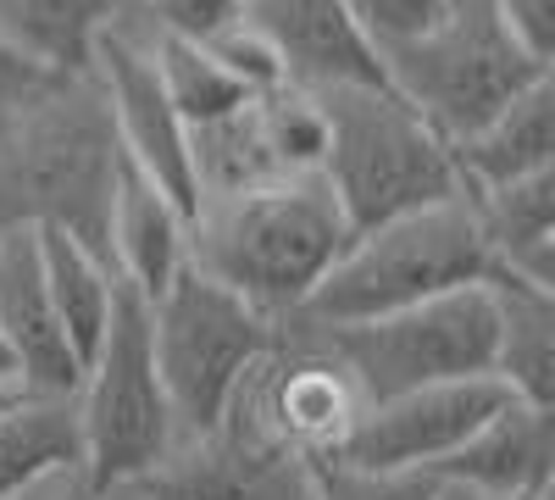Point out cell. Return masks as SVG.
Returning <instances> with one entry per match:
<instances>
[{
    "instance_id": "cell-1",
    "label": "cell",
    "mask_w": 555,
    "mask_h": 500,
    "mask_svg": "<svg viewBox=\"0 0 555 500\" xmlns=\"http://www.w3.org/2000/svg\"><path fill=\"white\" fill-rule=\"evenodd\" d=\"M350 245V222L322 178H278L190 211V267L267 323L295 317Z\"/></svg>"
},
{
    "instance_id": "cell-2",
    "label": "cell",
    "mask_w": 555,
    "mask_h": 500,
    "mask_svg": "<svg viewBox=\"0 0 555 500\" xmlns=\"http://www.w3.org/2000/svg\"><path fill=\"white\" fill-rule=\"evenodd\" d=\"M122 172L106 95L89 73L56 78L39 101L0 117V234L62 229L106 256V217Z\"/></svg>"
},
{
    "instance_id": "cell-3",
    "label": "cell",
    "mask_w": 555,
    "mask_h": 500,
    "mask_svg": "<svg viewBox=\"0 0 555 500\" xmlns=\"http://www.w3.org/2000/svg\"><path fill=\"white\" fill-rule=\"evenodd\" d=\"M317 101H322V117H328V156H322L317 178L339 201L350 234H366L378 222H395L405 211L461 195L450 145L384 78L328 84L317 89Z\"/></svg>"
},
{
    "instance_id": "cell-4",
    "label": "cell",
    "mask_w": 555,
    "mask_h": 500,
    "mask_svg": "<svg viewBox=\"0 0 555 500\" xmlns=\"http://www.w3.org/2000/svg\"><path fill=\"white\" fill-rule=\"evenodd\" d=\"M483 279H489V251L473 201L455 195L423 211H405L395 222H378L366 234H350L345 256L328 267V279L317 284V295L295 317L317 329H350L450 290H473Z\"/></svg>"
},
{
    "instance_id": "cell-5",
    "label": "cell",
    "mask_w": 555,
    "mask_h": 500,
    "mask_svg": "<svg viewBox=\"0 0 555 500\" xmlns=\"http://www.w3.org/2000/svg\"><path fill=\"white\" fill-rule=\"evenodd\" d=\"M378 73L444 145H461L467 133H478L494 112H505L522 89H533L555 67L533 62L500 28L489 0H455L423 39H405L395 51H384Z\"/></svg>"
},
{
    "instance_id": "cell-6",
    "label": "cell",
    "mask_w": 555,
    "mask_h": 500,
    "mask_svg": "<svg viewBox=\"0 0 555 500\" xmlns=\"http://www.w3.org/2000/svg\"><path fill=\"white\" fill-rule=\"evenodd\" d=\"M73 412H78V462L101 489L145 478L172 457L178 428L167 389L156 379L151 317L133 290H117L106 339L83 361V379L73 389Z\"/></svg>"
},
{
    "instance_id": "cell-7",
    "label": "cell",
    "mask_w": 555,
    "mask_h": 500,
    "mask_svg": "<svg viewBox=\"0 0 555 500\" xmlns=\"http://www.w3.org/2000/svg\"><path fill=\"white\" fill-rule=\"evenodd\" d=\"M145 317H151L156 379L167 389L178 439L211 434L240 379L250 373V361L272 345L278 323H267L261 311L201 279L195 267H183L156 300H145Z\"/></svg>"
},
{
    "instance_id": "cell-8",
    "label": "cell",
    "mask_w": 555,
    "mask_h": 500,
    "mask_svg": "<svg viewBox=\"0 0 555 500\" xmlns=\"http://www.w3.org/2000/svg\"><path fill=\"white\" fill-rule=\"evenodd\" d=\"M317 334L350 368L366 406L411 395V389H434V384L494 379V306L483 284L434 295L423 306L373 317V323L317 329Z\"/></svg>"
},
{
    "instance_id": "cell-9",
    "label": "cell",
    "mask_w": 555,
    "mask_h": 500,
    "mask_svg": "<svg viewBox=\"0 0 555 500\" xmlns=\"http://www.w3.org/2000/svg\"><path fill=\"white\" fill-rule=\"evenodd\" d=\"M133 7V0H128ZM89 78L101 84L106 112H112V133H117V151L133 172H145L151 184L183 206V217L195 211V178H190V128L172 112V101L162 95L156 67L145 56V44L133 34V17L122 12L101 44L89 56Z\"/></svg>"
},
{
    "instance_id": "cell-10",
    "label": "cell",
    "mask_w": 555,
    "mask_h": 500,
    "mask_svg": "<svg viewBox=\"0 0 555 500\" xmlns=\"http://www.w3.org/2000/svg\"><path fill=\"white\" fill-rule=\"evenodd\" d=\"M512 400L500 379H461L411 389L395 400H373L339 457L356 467H395V473H434L450 462L500 406Z\"/></svg>"
},
{
    "instance_id": "cell-11",
    "label": "cell",
    "mask_w": 555,
    "mask_h": 500,
    "mask_svg": "<svg viewBox=\"0 0 555 500\" xmlns=\"http://www.w3.org/2000/svg\"><path fill=\"white\" fill-rule=\"evenodd\" d=\"M0 345H7L23 395H73L83 368L56 323L51 290H44L34 229L0 234Z\"/></svg>"
},
{
    "instance_id": "cell-12",
    "label": "cell",
    "mask_w": 555,
    "mask_h": 500,
    "mask_svg": "<svg viewBox=\"0 0 555 500\" xmlns=\"http://www.w3.org/2000/svg\"><path fill=\"white\" fill-rule=\"evenodd\" d=\"M245 23L278 51L284 78L300 89L378 84V56L345 12V0H245Z\"/></svg>"
},
{
    "instance_id": "cell-13",
    "label": "cell",
    "mask_w": 555,
    "mask_h": 500,
    "mask_svg": "<svg viewBox=\"0 0 555 500\" xmlns=\"http://www.w3.org/2000/svg\"><path fill=\"white\" fill-rule=\"evenodd\" d=\"M434 478L467 484V489L494 495V500H533V495H544L550 478H555V412L505 400L450 462L434 467Z\"/></svg>"
},
{
    "instance_id": "cell-14",
    "label": "cell",
    "mask_w": 555,
    "mask_h": 500,
    "mask_svg": "<svg viewBox=\"0 0 555 500\" xmlns=\"http://www.w3.org/2000/svg\"><path fill=\"white\" fill-rule=\"evenodd\" d=\"M106 261L117 272V284L133 290L139 300H156L178 272L190 267V217L128 162H122L117 190H112Z\"/></svg>"
},
{
    "instance_id": "cell-15",
    "label": "cell",
    "mask_w": 555,
    "mask_h": 500,
    "mask_svg": "<svg viewBox=\"0 0 555 500\" xmlns=\"http://www.w3.org/2000/svg\"><path fill=\"white\" fill-rule=\"evenodd\" d=\"M489 251V279L555 290V172H533L500 190H467Z\"/></svg>"
},
{
    "instance_id": "cell-16",
    "label": "cell",
    "mask_w": 555,
    "mask_h": 500,
    "mask_svg": "<svg viewBox=\"0 0 555 500\" xmlns=\"http://www.w3.org/2000/svg\"><path fill=\"white\" fill-rule=\"evenodd\" d=\"M450 156L461 172V195L517 184V178H533V172H555V73L522 89L478 133L450 145Z\"/></svg>"
},
{
    "instance_id": "cell-17",
    "label": "cell",
    "mask_w": 555,
    "mask_h": 500,
    "mask_svg": "<svg viewBox=\"0 0 555 500\" xmlns=\"http://www.w3.org/2000/svg\"><path fill=\"white\" fill-rule=\"evenodd\" d=\"M494 306V379L522 406L555 412V290L483 279Z\"/></svg>"
},
{
    "instance_id": "cell-18",
    "label": "cell",
    "mask_w": 555,
    "mask_h": 500,
    "mask_svg": "<svg viewBox=\"0 0 555 500\" xmlns=\"http://www.w3.org/2000/svg\"><path fill=\"white\" fill-rule=\"evenodd\" d=\"M39 240V267H44V290H51V306H56V323L78 356V368L95 345L106 339V323H112V306H117V272L101 251H89L83 240L62 234V229H34Z\"/></svg>"
},
{
    "instance_id": "cell-19",
    "label": "cell",
    "mask_w": 555,
    "mask_h": 500,
    "mask_svg": "<svg viewBox=\"0 0 555 500\" xmlns=\"http://www.w3.org/2000/svg\"><path fill=\"white\" fill-rule=\"evenodd\" d=\"M128 12V0H0V34L56 78L89 73L101 34Z\"/></svg>"
},
{
    "instance_id": "cell-20",
    "label": "cell",
    "mask_w": 555,
    "mask_h": 500,
    "mask_svg": "<svg viewBox=\"0 0 555 500\" xmlns=\"http://www.w3.org/2000/svg\"><path fill=\"white\" fill-rule=\"evenodd\" d=\"M128 17H133V34H139V44H145V56H151V67H156V84H162V95L172 101V112L183 117V128L217 123V117H228V112H240L245 101H256L250 89L206 51V44L151 28L133 7H128Z\"/></svg>"
},
{
    "instance_id": "cell-21",
    "label": "cell",
    "mask_w": 555,
    "mask_h": 500,
    "mask_svg": "<svg viewBox=\"0 0 555 500\" xmlns=\"http://www.w3.org/2000/svg\"><path fill=\"white\" fill-rule=\"evenodd\" d=\"M62 462H78L73 395H23L12 412H0V500Z\"/></svg>"
},
{
    "instance_id": "cell-22",
    "label": "cell",
    "mask_w": 555,
    "mask_h": 500,
    "mask_svg": "<svg viewBox=\"0 0 555 500\" xmlns=\"http://www.w3.org/2000/svg\"><path fill=\"white\" fill-rule=\"evenodd\" d=\"M190 178H195V206L217 201V195H240V190H261L278 184V172L267 145H261V128L250 101L240 112H228L217 123L190 128Z\"/></svg>"
},
{
    "instance_id": "cell-23",
    "label": "cell",
    "mask_w": 555,
    "mask_h": 500,
    "mask_svg": "<svg viewBox=\"0 0 555 500\" xmlns=\"http://www.w3.org/2000/svg\"><path fill=\"white\" fill-rule=\"evenodd\" d=\"M250 112H256L261 145H267L278 172L284 178H317L322 172V156H328V117H322L317 89L278 84V89L250 101Z\"/></svg>"
},
{
    "instance_id": "cell-24",
    "label": "cell",
    "mask_w": 555,
    "mask_h": 500,
    "mask_svg": "<svg viewBox=\"0 0 555 500\" xmlns=\"http://www.w3.org/2000/svg\"><path fill=\"white\" fill-rule=\"evenodd\" d=\"M434 473H395V467H356L345 457L311 462V500H428Z\"/></svg>"
},
{
    "instance_id": "cell-25",
    "label": "cell",
    "mask_w": 555,
    "mask_h": 500,
    "mask_svg": "<svg viewBox=\"0 0 555 500\" xmlns=\"http://www.w3.org/2000/svg\"><path fill=\"white\" fill-rule=\"evenodd\" d=\"M455 0H345V12L356 23V34L373 44V56L395 51L405 39H423Z\"/></svg>"
},
{
    "instance_id": "cell-26",
    "label": "cell",
    "mask_w": 555,
    "mask_h": 500,
    "mask_svg": "<svg viewBox=\"0 0 555 500\" xmlns=\"http://www.w3.org/2000/svg\"><path fill=\"white\" fill-rule=\"evenodd\" d=\"M133 12L162 34L211 44L217 34H228L234 23H245V0H133Z\"/></svg>"
},
{
    "instance_id": "cell-27",
    "label": "cell",
    "mask_w": 555,
    "mask_h": 500,
    "mask_svg": "<svg viewBox=\"0 0 555 500\" xmlns=\"http://www.w3.org/2000/svg\"><path fill=\"white\" fill-rule=\"evenodd\" d=\"M206 51H211L228 73H234V78L250 89V95H267V89L289 84V78H284V62H278V51H272V44H267L250 23H234L228 34H217Z\"/></svg>"
},
{
    "instance_id": "cell-28",
    "label": "cell",
    "mask_w": 555,
    "mask_h": 500,
    "mask_svg": "<svg viewBox=\"0 0 555 500\" xmlns=\"http://www.w3.org/2000/svg\"><path fill=\"white\" fill-rule=\"evenodd\" d=\"M500 28L544 67H555V0H489Z\"/></svg>"
},
{
    "instance_id": "cell-29",
    "label": "cell",
    "mask_w": 555,
    "mask_h": 500,
    "mask_svg": "<svg viewBox=\"0 0 555 500\" xmlns=\"http://www.w3.org/2000/svg\"><path fill=\"white\" fill-rule=\"evenodd\" d=\"M51 84H56V73H44V67L23 51V44H12L7 34H0V117L23 112V106L39 101Z\"/></svg>"
},
{
    "instance_id": "cell-30",
    "label": "cell",
    "mask_w": 555,
    "mask_h": 500,
    "mask_svg": "<svg viewBox=\"0 0 555 500\" xmlns=\"http://www.w3.org/2000/svg\"><path fill=\"white\" fill-rule=\"evenodd\" d=\"M7 500H101V484L83 473V462H62L51 473H39L34 484H23Z\"/></svg>"
},
{
    "instance_id": "cell-31",
    "label": "cell",
    "mask_w": 555,
    "mask_h": 500,
    "mask_svg": "<svg viewBox=\"0 0 555 500\" xmlns=\"http://www.w3.org/2000/svg\"><path fill=\"white\" fill-rule=\"evenodd\" d=\"M428 500H494V495H478V489H467V484H444V478H439Z\"/></svg>"
},
{
    "instance_id": "cell-32",
    "label": "cell",
    "mask_w": 555,
    "mask_h": 500,
    "mask_svg": "<svg viewBox=\"0 0 555 500\" xmlns=\"http://www.w3.org/2000/svg\"><path fill=\"white\" fill-rule=\"evenodd\" d=\"M0 384H17V368H12V356H7V345H0ZM23 389V384H17Z\"/></svg>"
},
{
    "instance_id": "cell-33",
    "label": "cell",
    "mask_w": 555,
    "mask_h": 500,
    "mask_svg": "<svg viewBox=\"0 0 555 500\" xmlns=\"http://www.w3.org/2000/svg\"><path fill=\"white\" fill-rule=\"evenodd\" d=\"M17 400H23V389H17V384H0V412H12Z\"/></svg>"
},
{
    "instance_id": "cell-34",
    "label": "cell",
    "mask_w": 555,
    "mask_h": 500,
    "mask_svg": "<svg viewBox=\"0 0 555 500\" xmlns=\"http://www.w3.org/2000/svg\"><path fill=\"white\" fill-rule=\"evenodd\" d=\"M533 500H555V489H544V495H533Z\"/></svg>"
}]
</instances>
